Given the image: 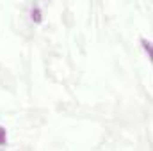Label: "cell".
I'll return each instance as SVG.
<instances>
[{
  "label": "cell",
  "instance_id": "cell-1",
  "mask_svg": "<svg viewBox=\"0 0 153 151\" xmlns=\"http://www.w3.org/2000/svg\"><path fill=\"white\" fill-rule=\"evenodd\" d=\"M141 43H143V46H144V50L150 53V59H152L153 62V44L150 43V41H146V39H141Z\"/></svg>",
  "mask_w": 153,
  "mask_h": 151
},
{
  "label": "cell",
  "instance_id": "cell-2",
  "mask_svg": "<svg viewBox=\"0 0 153 151\" xmlns=\"http://www.w3.org/2000/svg\"><path fill=\"white\" fill-rule=\"evenodd\" d=\"M7 142V135H5V130L0 126V146H4Z\"/></svg>",
  "mask_w": 153,
  "mask_h": 151
},
{
  "label": "cell",
  "instance_id": "cell-3",
  "mask_svg": "<svg viewBox=\"0 0 153 151\" xmlns=\"http://www.w3.org/2000/svg\"><path fill=\"white\" fill-rule=\"evenodd\" d=\"M32 20L34 21H41V13H39V9H32Z\"/></svg>",
  "mask_w": 153,
  "mask_h": 151
}]
</instances>
